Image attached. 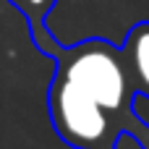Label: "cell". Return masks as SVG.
<instances>
[{
    "instance_id": "cell-3",
    "label": "cell",
    "mask_w": 149,
    "mask_h": 149,
    "mask_svg": "<svg viewBox=\"0 0 149 149\" xmlns=\"http://www.w3.org/2000/svg\"><path fill=\"white\" fill-rule=\"evenodd\" d=\"M10 3H16V5L29 16V21H31V24H39V21H42V16L47 13V8L52 5V0H10Z\"/></svg>"
},
{
    "instance_id": "cell-2",
    "label": "cell",
    "mask_w": 149,
    "mask_h": 149,
    "mask_svg": "<svg viewBox=\"0 0 149 149\" xmlns=\"http://www.w3.org/2000/svg\"><path fill=\"white\" fill-rule=\"evenodd\" d=\"M123 60L139 97L149 100V21L136 24L123 42Z\"/></svg>"
},
{
    "instance_id": "cell-1",
    "label": "cell",
    "mask_w": 149,
    "mask_h": 149,
    "mask_svg": "<svg viewBox=\"0 0 149 149\" xmlns=\"http://www.w3.org/2000/svg\"><path fill=\"white\" fill-rule=\"evenodd\" d=\"M50 118L60 139L76 149H115L118 134L123 131L102 105L63 73H58L50 86Z\"/></svg>"
}]
</instances>
